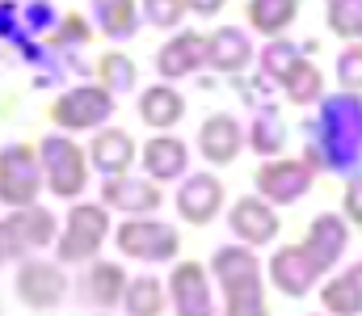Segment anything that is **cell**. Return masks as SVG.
<instances>
[{"label": "cell", "mask_w": 362, "mask_h": 316, "mask_svg": "<svg viewBox=\"0 0 362 316\" xmlns=\"http://www.w3.org/2000/svg\"><path fill=\"white\" fill-rule=\"evenodd\" d=\"M312 127V144L303 152V160L329 173L354 169L362 160V102L358 93H337V98H320V122Z\"/></svg>", "instance_id": "6da1fadb"}, {"label": "cell", "mask_w": 362, "mask_h": 316, "mask_svg": "<svg viewBox=\"0 0 362 316\" xmlns=\"http://www.w3.org/2000/svg\"><path fill=\"white\" fill-rule=\"evenodd\" d=\"M105 236H110V207L105 203H76L55 236V257L59 262H93L97 249L105 245Z\"/></svg>", "instance_id": "7a4b0ae2"}, {"label": "cell", "mask_w": 362, "mask_h": 316, "mask_svg": "<svg viewBox=\"0 0 362 316\" xmlns=\"http://www.w3.org/2000/svg\"><path fill=\"white\" fill-rule=\"evenodd\" d=\"M38 160H42V173H47V186L55 199H76L85 194V182H89V152H81V144H72L64 131L47 135L38 144Z\"/></svg>", "instance_id": "3957f363"}, {"label": "cell", "mask_w": 362, "mask_h": 316, "mask_svg": "<svg viewBox=\"0 0 362 316\" xmlns=\"http://www.w3.org/2000/svg\"><path fill=\"white\" fill-rule=\"evenodd\" d=\"M42 190V160L30 144L0 148V203L4 207H34Z\"/></svg>", "instance_id": "277c9868"}, {"label": "cell", "mask_w": 362, "mask_h": 316, "mask_svg": "<svg viewBox=\"0 0 362 316\" xmlns=\"http://www.w3.org/2000/svg\"><path fill=\"white\" fill-rule=\"evenodd\" d=\"M59 236V223L51 211H42L38 203L34 207H17L8 219H0V257L8 262H25V253L51 245Z\"/></svg>", "instance_id": "5b68a950"}, {"label": "cell", "mask_w": 362, "mask_h": 316, "mask_svg": "<svg viewBox=\"0 0 362 316\" xmlns=\"http://www.w3.org/2000/svg\"><path fill=\"white\" fill-rule=\"evenodd\" d=\"M114 240H118V253L135 257V262H173L181 245L177 228H169L160 219H148V215H131L127 223H118Z\"/></svg>", "instance_id": "8992f818"}, {"label": "cell", "mask_w": 362, "mask_h": 316, "mask_svg": "<svg viewBox=\"0 0 362 316\" xmlns=\"http://www.w3.org/2000/svg\"><path fill=\"white\" fill-rule=\"evenodd\" d=\"M114 114V93L105 85H76L51 105V122L64 131H93Z\"/></svg>", "instance_id": "52a82bcc"}, {"label": "cell", "mask_w": 362, "mask_h": 316, "mask_svg": "<svg viewBox=\"0 0 362 316\" xmlns=\"http://www.w3.org/2000/svg\"><path fill=\"white\" fill-rule=\"evenodd\" d=\"M257 194L270 203V207H291L308 194L312 186V165L308 160H266L257 169Z\"/></svg>", "instance_id": "ba28073f"}, {"label": "cell", "mask_w": 362, "mask_h": 316, "mask_svg": "<svg viewBox=\"0 0 362 316\" xmlns=\"http://www.w3.org/2000/svg\"><path fill=\"white\" fill-rule=\"evenodd\" d=\"M17 295L30 304V308H55L64 295H68V274L59 262H34L25 257L17 266Z\"/></svg>", "instance_id": "9c48e42d"}, {"label": "cell", "mask_w": 362, "mask_h": 316, "mask_svg": "<svg viewBox=\"0 0 362 316\" xmlns=\"http://www.w3.org/2000/svg\"><path fill=\"white\" fill-rule=\"evenodd\" d=\"M270 283L286 295V300H303L312 287H316V279H325L320 270H316V262L308 257V249L303 245H282L278 253L270 257Z\"/></svg>", "instance_id": "30bf717a"}, {"label": "cell", "mask_w": 362, "mask_h": 316, "mask_svg": "<svg viewBox=\"0 0 362 316\" xmlns=\"http://www.w3.org/2000/svg\"><path fill=\"white\" fill-rule=\"evenodd\" d=\"M169 295H173V316H215V295L211 279L198 262H177L169 274Z\"/></svg>", "instance_id": "8fae6325"}, {"label": "cell", "mask_w": 362, "mask_h": 316, "mask_svg": "<svg viewBox=\"0 0 362 316\" xmlns=\"http://www.w3.org/2000/svg\"><path fill=\"white\" fill-rule=\"evenodd\" d=\"M346 240H350V228H346V219H341V215H333V211H325V215H316V219L308 223L303 249H308V257L316 262V270H320V274H329V270L341 262V253H346Z\"/></svg>", "instance_id": "7c38bea8"}, {"label": "cell", "mask_w": 362, "mask_h": 316, "mask_svg": "<svg viewBox=\"0 0 362 316\" xmlns=\"http://www.w3.org/2000/svg\"><path fill=\"white\" fill-rule=\"evenodd\" d=\"M223 182L219 177H211V173H189L185 182H181L177 190V211L185 223H211L215 215H219V207H223Z\"/></svg>", "instance_id": "4fadbf2b"}, {"label": "cell", "mask_w": 362, "mask_h": 316, "mask_svg": "<svg viewBox=\"0 0 362 316\" xmlns=\"http://www.w3.org/2000/svg\"><path fill=\"white\" fill-rule=\"evenodd\" d=\"M101 203L114 211H122V215H152V211H160L165 203V194L156 190V182H148V177H105V186H101Z\"/></svg>", "instance_id": "5bb4252c"}, {"label": "cell", "mask_w": 362, "mask_h": 316, "mask_svg": "<svg viewBox=\"0 0 362 316\" xmlns=\"http://www.w3.org/2000/svg\"><path fill=\"white\" fill-rule=\"evenodd\" d=\"M228 228L240 245L257 249V245H270L278 236V215L266 199H240L236 207L228 211Z\"/></svg>", "instance_id": "9a60e30c"}, {"label": "cell", "mask_w": 362, "mask_h": 316, "mask_svg": "<svg viewBox=\"0 0 362 316\" xmlns=\"http://www.w3.org/2000/svg\"><path fill=\"white\" fill-rule=\"evenodd\" d=\"M245 148V127L232 118V114H211L202 127H198V152L202 160L211 165H232Z\"/></svg>", "instance_id": "2e32d148"}, {"label": "cell", "mask_w": 362, "mask_h": 316, "mask_svg": "<svg viewBox=\"0 0 362 316\" xmlns=\"http://www.w3.org/2000/svg\"><path fill=\"white\" fill-rule=\"evenodd\" d=\"M202 64H206V34H198V30H185V34L169 38V42L156 51V72H160L165 81L194 76Z\"/></svg>", "instance_id": "e0dca14e"}, {"label": "cell", "mask_w": 362, "mask_h": 316, "mask_svg": "<svg viewBox=\"0 0 362 316\" xmlns=\"http://www.w3.org/2000/svg\"><path fill=\"white\" fill-rule=\"evenodd\" d=\"M89 165L101 177H122V173L135 165V139H131L122 127L97 131L93 144H89Z\"/></svg>", "instance_id": "ac0fdd59"}, {"label": "cell", "mask_w": 362, "mask_h": 316, "mask_svg": "<svg viewBox=\"0 0 362 316\" xmlns=\"http://www.w3.org/2000/svg\"><path fill=\"white\" fill-rule=\"evenodd\" d=\"M249 59H253V42H249V34H245L240 25H219V30L206 38V64H211L215 72L236 76L240 68H249Z\"/></svg>", "instance_id": "d6986e66"}, {"label": "cell", "mask_w": 362, "mask_h": 316, "mask_svg": "<svg viewBox=\"0 0 362 316\" xmlns=\"http://www.w3.org/2000/svg\"><path fill=\"white\" fill-rule=\"evenodd\" d=\"M211 270L219 279V291H236V287L262 283V262L253 257L249 245H223V249H215Z\"/></svg>", "instance_id": "ffe728a7"}, {"label": "cell", "mask_w": 362, "mask_h": 316, "mask_svg": "<svg viewBox=\"0 0 362 316\" xmlns=\"http://www.w3.org/2000/svg\"><path fill=\"white\" fill-rule=\"evenodd\" d=\"M127 270L122 266H114V262H93L89 270H85V279L76 283V291H81V300H89L93 308H114V304H122V295H127Z\"/></svg>", "instance_id": "44dd1931"}, {"label": "cell", "mask_w": 362, "mask_h": 316, "mask_svg": "<svg viewBox=\"0 0 362 316\" xmlns=\"http://www.w3.org/2000/svg\"><path fill=\"white\" fill-rule=\"evenodd\" d=\"M144 169L152 182H181L189 169V148L177 135H156L144 144Z\"/></svg>", "instance_id": "7402d4cb"}, {"label": "cell", "mask_w": 362, "mask_h": 316, "mask_svg": "<svg viewBox=\"0 0 362 316\" xmlns=\"http://www.w3.org/2000/svg\"><path fill=\"white\" fill-rule=\"evenodd\" d=\"M181 114H185V98H181L173 85H148V89L139 93V118H144L148 127H156V131L177 127Z\"/></svg>", "instance_id": "603a6c76"}, {"label": "cell", "mask_w": 362, "mask_h": 316, "mask_svg": "<svg viewBox=\"0 0 362 316\" xmlns=\"http://www.w3.org/2000/svg\"><path fill=\"white\" fill-rule=\"evenodd\" d=\"M299 4H303V0H249V25H253L257 34L278 38V34L299 17Z\"/></svg>", "instance_id": "cb8c5ba5"}, {"label": "cell", "mask_w": 362, "mask_h": 316, "mask_svg": "<svg viewBox=\"0 0 362 316\" xmlns=\"http://www.w3.org/2000/svg\"><path fill=\"white\" fill-rule=\"evenodd\" d=\"M93 13H97V25H101L114 42H127V38L139 30L135 0H93Z\"/></svg>", "instance_id": "d4e9b609"}, {"label": "cell", "mask_w": 362, "mask_h": 316, "mask_svg": "<svg viewBox=\"0 0 362 316\" xmlns=\"http://www.w3.org/2000/svg\"><path fill=\"white\" fill-rule=\"evenodd\" d=\"M320 304L329 316H362V287L350 279V270L320 287Z\"/></svg>", "instance_id": "484cf974"}, {"label": "cell", "mask_w": 362, "mask_h": 316, "mask_svg": "<svg viewBox=\"0 0 362 316\" xmlns=\"http://www.w3.org/2000/svg\"><path fill=\"white\" fill-rule=\"evenodd\" d=\"M165 287L156 283V279H131L127 283V295H122V308H127V316H160L165 312Z\"/></svg>", "instance_id": "4316f807"}, {"label": "cell", "mask_w": 362, "mask_h": 316, "mask_svg": "<svg viewBox=\"0 0 362 316\" xmlns=\"http://www.w3.org/2000/svg\"><path fill=\"white\" fill-rule=\"evenodd\" d=\"M282 93H286L295 105H312V102H320V98H325V76L316 72V64H308V59H303V64L282 81Z\"/></svg>", "instance_id": "83f0119b"}, {"label": "cell", "mask_w": 362, "mask_h": 316, "mask_svg": "<svg viewBox=\"0 0 362 316\" xmlns=\"http://www.w3.org/2000/svg\"><path fill=\"white\" fill-rule=\"evenodd\" d=\"M223 316H270L266 287L262 283H249V287L223 291Z\"/></svg>", "instance_id": "f1b7e54d"}, {"label": "cell", "mask_w": 362, "mask_h": 316, "mask_svg": "<svg viewBox=\"0 0 362 316\" xmlns=\"http://www.w3.org/2000/svg\"><path fill=\"white\" fill-rule=\"evenodd\" d=\"M299 64H303V47H291L286 38H282V42L274 38L270 47L262 51V68H266V76H274L278 85H282V81H286Z\"/></svg>", "instance_id": "f546056e"}, {"label": "cell", "mask_w": 362, "mask_h": 316, "mask_svg": "<svg viewBox=\"0 0 362 316\" xmlns=\"http://www.w3.org/2000/svg\"><path fill=\"white\" fill-rule=\"evenodd\" d=\"M97 72H101V85H105L114 98H118V93H127V89H135V64H131L122 51H110V55H101Z\"/></svg>", "instance_id": "4dcf8cb0"}, {"label": "cell", "mask_w": 362, "mask_h": 316, "mask_svg": "<svg viewBox=\"0 0 362 316\" xmlns=\"http://www.w3.org/2000/svg\"><path fill=\"white\" fill-rule=\"evenodd\" d=\"M329 25L341 38H362V0H333L329 4Z\"/></svg>", "instance_id": "1f68e13d"}, {"label": "cell", "mask_w": 362, "mask_h": 316, "mask_svg": "<svg viewBox=\"0 0 362 316\" xmlns=\"http://www.w3.org/2000/svg\"><path fill=\"white\" fill-rule=\"evenodd\" d=\"M185 13H189L185 0H144V17H148V25H156V30H177Z\"/></svg>", "instance_id": "d6a6232c"}, {"label": "cell", "mask_w": 362, "mask_h": 316, "mask_svg": "<svg viewBox=\"0 0 362 316\" xmlns=\"http://www.w3.org/2000/svg\"><path fill=\"white\" fill-rule=\"evenodd\" d=\"M249 144H253L262 156H274V152H282V127L274 122L270 114H262V118L249 127Z\"/></svg>", "instance_id": "836d02e7"}, {"label": "cell", "mask_w": 362, "mask_h": 316, "mask_svg": "<svg viewBox=\"0 0 362 316\" xmlns=\"http://www.w3.org/2000/svg\"><path fill=\"white\" fill-rule=\"evenodd\" d=\"M337 81H341L346 93H358L362 89V47L341 51V59H337Z\"/></svg>", "instance_id": "e575fe53"}, {"label": "cell", "mask_w": 362, "mask_h": 316, "mask_svg": "<svg viewBox=\"0 0 362 316\" xmlns=\"http://www.w3.org/2000/svg\"><path fill=\"white\" fill-rule=\"evenodd\" d=\"M93 38V30H89V21L85 17H64V30H55V42H89Z\"/></svg>", "instance_id": "d590c367"}, {"label": "cell", "mask_w": 362, "mask_h": 316, "mask_svg": "<svg viewBox=\"0 0 362 316\" xmlns=\"http://www.w3.org/2000/svg\"><path fill=\"white\" fill-rule=\"evenodd\" d=\"M341 203H346V215H350V219L362 228V177H350V186H346Z\"/></svg>", "instance_id": "8d00e7d4"}, {"label": "cell", "mask_w": 362, "mask_h": 316, "mask_svg": "<svg viewBox=\"0 0 362 316\" xmlns=\"http://www.w3.org/2000/svg\"><path fill=\"white\" fill-rule=\"evenodd\" d=\"M223 4H228V0H185V8H189V13H198V17H215Z\"/></svg>", "instance_id": "74e56055"}, {"label": "cell", "mask_w": 362, "mask_h": 316, "mask_svg": "<svg viewBox=\"0 0 362 316\" xmlns=\"http://www.w3.org/2000/svg\"><path fill=\"white\" fill-rule=\"evenodd\" d=\"M0 266H4V257H0Z\"/></svg>", "instance_id": "f35d334b"}, {"label": "cell", "mask_w": 362, "mask_h": 316, "mask_svg": "<svg viewBox=\"0 0 362 316\" xmlns=\"http://www.w3.org/2000/svg\"><path fill=\"white\" fill-rule=\"evenodd\" d=\"M329 4H333V0H329Z\"/></svg>", "instance_id": "ab89813d"}]
</instances>
